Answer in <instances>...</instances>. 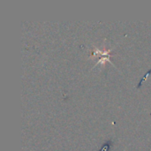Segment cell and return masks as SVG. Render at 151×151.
<instances>
[{"mask_svg": "<svg viewBox=\"0 0 151 151\" xmlns=\"http://www.w3.org/2000/svg\"><path fill=\"white\" fill-rule=\"evenodd\" d=\"M110 147H111V142H105L103 145V147H102V149H101L100 151H108L110 150Z\"/></svg>", "mask_w": 151, "mask_h": 151, "instance_id": "7a4b0ae2", "label": "cell"}, {"mask_svg": "<svg viewBox=\"0 0 151 151\" xmlns=\"http://www.w3.org/2000/svg\"><path fill=\"white\" fill-rule=\"evenodd\" d=\"M150 73H151V69H150V70H149V72H148V73H147L144 75V77H143V78L142 79V81H140V83H139V85H138V88H140V87L142 86V83H143V82H144V81L147 80V78H148V77L150 75Z\"/></svg>", "mask_w": 151, "mask_h": 151, "instance_id": "6da1fadb", "label": "cell"}]
</instances>
